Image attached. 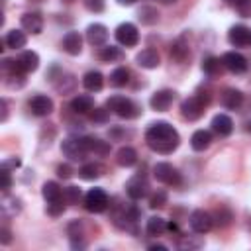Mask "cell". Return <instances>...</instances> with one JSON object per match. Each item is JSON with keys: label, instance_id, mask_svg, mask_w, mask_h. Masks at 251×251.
<instances>
[{"label": "cell", "instance_id": "e575fe53", "mask_svg": "<svg viewBox=\"0 0 251 251\" xmlns=\"http://www.w3.org/2000/svg\"><path fill=\"white\" fill-rule=\"evenodd\" d=\"M137 18L141 20V24L151 25V24H155V22L159 20V12H157V8H153V6H143V8L139 10Z\"/></svg>", "mask_w": 251, "mask_h": 251}, {"label": "cell", "instance_id": "4dcf8cb0", "mask_svg": "<svg viewBox=\"0 0 251 251\" xmlns=\"http://www.w3.org/2000/svg\"><path fill=\"white\" fill-rule=\"evenodd\" d=\"M122 57H124V53L116 45H102V49H100V59L104 63H114V61H120Z\"/></svg>", "mask_w": 251, "mask_h": 251}, {"label": "cell", "instance_id": "4fadbf2b", "mask_svg": "<svg viewBox=\"0 0 251 251\" xmlns=\"http://www.w3.org/2000/svg\"><path fill=\"white\" fill-rule=\"evenodd\" d=\"M126 192H127L129 198L139 200V198L147 196V192H149V184H147L145 178H141V176H133V178L127 180V184H126Z\"/></svg>", "mask_w": 251, "mask_h": 251}, {"label": "cell", "instance_id": "44dd1931", "mask_svg": "<svg viewBox=\"0 0 251 251\" xmlns=\"http://www.w3.org/2000/svg\"><path fill=\"white\" fill-rule=\"evenodd\" d=\"M210 143H212V133L208 129H198L190 137V147L194 151H204L210 147Z\"/></svg>", "mask_w": 251, "mask_h": 251}, {"label": "cell", "instance_id": "9a60e30c", "mask_svg": "<svg viewBox=\"0 0 251 251\" xmlns=\"http://www.w3.org/2000/svg\"><path fill=\"white\" fill-rule=\"evenodd\" d=\"M20 22H22V27L29 33H41L43 29V16L39 12H25Z\"/></svg>", "mask_w": 251, "mask_h": 251}, {"label": "cell", "instance_id": "f5cc1de1", "mask_svg": "<svg viewBox=\"0 0 251 251\" xmlns=\"http://www.w3.org/2000/svg\"><path fill=\"white\" fill-rule=\"evenodd\" d=\"M163 2H165V4H171V2H175V0H163Z\"/></svg>", "mask_w": 251, "mask_h": 251}, {"label": "cell", "instance_id": "bcb514c9", "mask_svg": "<svg viewBox=\"0 0 251 251\" xmlns=\"http://www.w3.org/2000/svg\"><path fill=\"white\" fill-rule=\"evenodd\" d=\"M0 241H2L4 245H8V243H10V231H8L6 227H2V229H0Z\"/></svg>", "mask_w": 251, "mask_h": 251}, {"label": "cell", "instance_id": "11a10c76", "mask_svg": "<svg viewBox=\"0 0 251 251\" xmlns=\"http://www.w3.org/2000/svg\"><path fill=\"white\" fill-rule=\"evenodd\" d=\"M249 45H251V37H249Z\"/></svg>", "mask_w": 251, "mask_h": 251}, {"label": "cell", "instance_id": "cb8c5ba5", "mask_svg": "<svg viewBox=\"0 0 251 251\" xmlns=\"http://www.w3.org/2000/svg\"><path fill=\"white\" fill-rule=\"evenodd\" d=\"M18 63L22 65V69L25 73H33L37 67H39V55L35 51H24L20 57H18Z\"/></svg>", "mask_w": 251, "mask_h": 251}, {"label": "cell", "instance_id": "52a82bcc", "mask_svg": "<svg viewBox=\"0 0 251 251\" xmlns=\"http://www.w3.org/2000/svg\"><path fill=\"white\" fill-rule=\"evenodd\" d=\"M116 39L124 47H133L139 41V31H137V27L133 24L126 22V24H120L116 27Z\"/></svg>", "mask_w": 251, "mask_h": 251}, {"label": "cell", "instance_id": "9c48e42d", "mask_svg": "<svg viewBox=\"0 0 251 251\" xmlns=\"http://www.w3.org/2000/svg\"><path fill=\"white\" fill-rule=\"evenodd\" d=\"M188 222H190V227H192L196 233H206V231H210L212 226H214L212 214H208V212H204V210H194V212L190 214Z\"/></svg>", "mask_w": 251, "mask_h": 251}, {"label": "cell", "instance_id": "7c38bea8", "mask_svg": "<svg viewBox=\"0 0 251 251\" xmlns=\"http://www.w3.org/2000/svg\"><path fill=\"white\" fill-rule=\"evenodd\" d=\"M173 100H175V92L169 90V88H165V90H157V92L151 96L149 104H151L153 110L165 112V110H169V106L173 104Z\"/></svg>", "mask_w": 251, "mask_h": 251}, {"label": "cell", "instance_id": "ee69618b", "mask_svg": "<svg viewBox=\"0 0 251 251\" xmlns=\"http://www.w3.org/2000/svg\"><path fill=\"white\" fill-rule=\"evenodd\" d=\"M237 12H239L243 18H251V0H243V2L237 6Z\"/></svg>", "mask_w": 251, "mask_h": 251}, {"label": "cell", "instance_id": "816d5d0a", "mask_svg": "<svg viewBox=\"0 0 251 251\" xmlns=\"http://www.w3.org/2000/svg\"><path fill=\"white\" fill-rule=\"evenodd\" d=\"M247 129H249V133H251V120L247 122Z\"/></svg>", "mask_w": 251, "mask_h": 251}, {"label": "cell", "instance_id": "8d00e7d4", "mask_svg": "<svg viewBox=\"0 0 251 251\" xmlns=\"http://www.w3.org/2000/svg\"><path fill=\"white\" fill-rule=\"evenodd\" d=\"M167 204V192L165 190H157L151 198H149V206L155 210V208H163Z\"/></svg>", "mask_w": 251, "mask_h": 251}, {"label": "cell", "instance_id": "8fae6325", "mask_svg": "<svg viewBox=\"0 0 251 251\" xmlns=\"http://www.w3.org/2000/svg\"><path fill=\"white\" fill-rule=\"evenodd\" d=\"M86 39L90 45H96V47H102L106 45L108 41V29L104 24H90L86 27Z\"/></svg>", "mask_w": 251, "mask_h": 251}, {"label": "cell", "instance_id": "f6af8a7d", "mask_svg": "<svg viewBox=\"0 0 251 251\" xmlns=\"http://www.w3.org/2000/svg\"><path fill=\"white\" fill-rule=\"evenodd\" d=\"M20 165H22V161H20L18 157H12V159L2 161V167H4V169H18Z\"/></svg>", "mask_w": 251, "mask_h": 251}, {"label": "cell", "instance_id": "6da1fadb", "mask_svg": "<svg viewBox=\"0 0 251 251\" xmlns=\"http://www.w3.org/2000/svg\"><path fill=\"white\" fill-rule=\"evenodd\" d=\"M145 143H147V147L151 151L169 155V153H173L178 147L180 135H178V131L171 124H167V122H155L145 131Z\"/></svg>", "mask_w": 251, "mask_h": 251}, {"label": "cell", "instance_id": "277c9868", "mask_svg": "<svg viewBox=\"0 0 251 251\" xmlns=\"http://www.w3.org/2000/svg\"><path fill=\"white\" fill-rule=\"evenodd\" d=\"M153 176L167 186H178L180 184V173L171 163H157L153 167Z\"/></svg>", "mask_w": 251, "mask_h": 251}, {"label": "cell", "instance_id": "ab89813d", "mask_svg": "<svg viewBox=\"0 0 251 251\" xmlns=\"http://www.w3.org/2000/svg\"><path fill=\"white\" fill-rule=\"evenodd\" d=\"M84 6H86V10H90V12H94V14H100V12H104V0H84Z\"/></svg>", "mask_w": 251, "mask_h": 251}, {"label": "cell", "instance_id": "5bb4252c", "mask_svg": "<svg viewBox=\"0 0 251 251\" xmlns=\"http://www.w3.org/2000/svg\"><path fill=\"white\" fill-rule=\"evenodd\" d=\"M249 37H251V29L245 27V25H233V27H229V31H227V39H229V43L235 45V47H245V45H249Z\"/></svg>", "mask_w": 251, "mask_h": 251}, {"label": "cell", "instance_id": "e0dca14e", "mask_svg": "<svg viewBox=\"0 0 251 251\" xmlns=\"http://www.w3.org/2000/svg\"><path fill=\"white\" fill-rule=\"evenodd\" d=\"M63 49L69 55H78L82 51V37L78 31H67V35L63 37Z\"/></svg>", "mask_w": 251, "mask_h": 251}, {"label": "cell", "instance_id": "ba28073f", "mask_svg": "<svg viewBox=\"0 0 251 251\" xmlns=\"http://www.w3.org/2000/svg\"><path fill=\"white\" fill-rule=\"evenodd\" d=\"M222 63H224V67H226L229 73H233V75H241V73L247 71V59H245L241 53H237V51H227V53H224Z\"/></svg>", "mask_w": 251, "mask_h": 251}, {"label": "cell", "instance_id": "d4e9b609", "mask_svg": "<svg viewBox=\"0 0 251 251\" xmlns=\"http://www.w3.org/2000/svg\"><path fill=\"white\" fill-rule=\"evenodd\" d=\"M25 41H27V37H25V33L20 31V29H12V31H8L6 37H4V43H6V47H10V49H22V47H25Z\"/></svg>", "mask_w": 251, "mask_h": 251}, {"label": "cell", "instance_id": "f546056e", "mask_svg": "<svg viewBox=\"0 0 251 251\" xmlns=\"http://www.w3.org/2000/svg\"><path fill=\"white\" fill-rule=\"evenodd\" d=\"M171 57L175 59V61H178V63H184L188 57H190V51H188V45L182 41V39H178V41H175V45L171 47Z\"/></svg>", "mask_w": 251, "mask_h": 251}, {"label": "cell", "instance_id": "f907efd6", "mask_svg": "<svg viewBox=\"0 0 251 251\" xmlns=\"http://www.w3.org/2000/svg\"><path fill=\"white\" fill-rule=\"evenodd\" d=\"M226 2H227L229 6H235V8H237V6H239V4L243 2V0H226Z\"/></svg>", "mask_w": 251, "mask_h": 251}, {"label": "cell", "instance_id": "f35d334b", "mask_svg": "<svg viewBox=\"0 0 251 251\" xmlns=\"http://www.w3.org/2000/svg\"><path fill=\"white\" fill-rule=\"evenodd\" d=\"M80 196H82V192H80L78 186H67V188H65V200H67L69 204H76V202L80 200Z\"/></svg>", "mask_w": 251, "mask_h": 251}, {"label": "cell", "instance_id": "7bdbcfd3", "mask_svg": "<svg viewBox=\"0 0 251 251\" xmlns=\"http://www.w3.org/2000/svg\"><path fill=\"white\" fill-rule=\"evenodd\" d=\"M57 176L59 178H71L73 176V169H71V165H59L57 167Z\"/></svg>", "mask_w": 251, "mask_h": 251}, {"label": "cell", "instance_id": "83f0119b", "mask_svg": "<svg viewBox=\"0 0 251 251\" xmlns=\"http://www.w3.org/2000/svg\"><path fill=\"white\" fill-rule=\"evenodd\" d=\"M102 171H104L102 165H98V163H86V165L80 167L78 176H80L82 180H94V178H98V176L102 175Z\"/></svg>", "mask_w": 251, "mask_h": 251}, {"label": "cell", "instance_id": "c3c4849f", "mask_svg": "<svg viewBox=\"0 0 251 251\" xmlns=\"http://www.w3.org/2000/svg\"><path fill=\"white\" fill-rule=\"evenodd\" d=\"M149 249H151V251H155V249H159V251H165V249H167V245H161V243H153V245H149Z\"/></svg>", "mask_w": 251, "mask_h": 251}, {"label": "cell", "instance_id": "3957f363", "mask_svg": "<svg viewBox=\"0 0 251 251\" xmlns=\"http://www.w3.org/2000/svg\"><path fill=\"white\" fill-rule=\"evenodd\" d=\"M61 151L71 161H80V159H84V155H88V149L84 145V137H67V139H63Z\"/></svg>", "mask_w": 251, "mask_h": 251}, {"label": "cell", "instance_id": "d590c367", "mask_svg": "<svg viewBox=\"0 0 251 251\" xmlns=\"http://www.w3.org/2000/svg\"><path fill=\"white\" fill-rule=\"evenodd\" d=\"M90 120H92L94 124H106V122L110 120V114H108L106 108H94V110L90 112Z\"/></svg>", "mask_w": 251, "mask_h": 251}, {"label": "cell", "instance_id": "7dc6e473", "mask_svg": "<svg viewBox=\"0 0 251 251\" xmlns=\"http://www.w3.org/2000/svg\"><path fill=\"white\" fill-rule=\"evenodd\" d=\"M0 104H2V122H6V118H8V110H6V100H2Z\"/></svg>", "mask_w": 251, "mask_h": 251}, {"label": "cell", "instance_id": "681fc988", "mask_svg": "<svg viewBox=\"0 0 251 251\" xmlns=\"http://www.w3.org/2000/svg\"><path fill=\"white\" fill-rule=\"evenodd\" d=\"M118 4H122V6H131V4H135V0H118Z\"/></svg>", "mask_w": 251, "mask_h": 251}, {"label": "cell", "instance_id": "b9f144b4", "mask_svg": "<svg viewBox=\"0 0 251 251\" xmlns=\"http://www.w3.org/2000/svg\"><path fill=\"white\" fill-rule=\"evenodd\" d=\"M200 245H202V241H200V239L192 241L190 237H184V239H180V241H178V247H180V249H192V247L196 249V247H200Z\"/></svg>", "mask_w": 251, "mask_h": 251}, {"label": "cell", "instance_id": "4316f807", "mask_svg": "<svg viewBox=\"0 0 251 251\" xmlns=\"http://www.w3.org/2000/svg\"><path fill=\"white\" fill-rule=\"evenodd\" d=\"M222 67H224V63H222L218 57H214V55H208V57H204V61H202V71H204L208 76H218V75H222Z\"/></svg>", "mask_w": 251, "mask_h": 251}, {"label": "cell", "instance_id": "8992f818", "mask_svg": "<svg viewBox=\"0 0 251 251\" xmlns=\"http://www.w3.org/2000/svg\"><path fill=\"white\" fill-rule=\"evenodd\" d=\"M206 106H208V104H206L198 94H194V96L186 98V100L180 104V114H182V118H184V120L194 122V120H198V118L204 114Z\"/></svg>", "mask_w": 251, "mask_h": 251}, {"label": "cell", "instance_id": "603a6c76", "mask_svg": "<svg viewBox=\"0 0 251 251\" xmlns=\"http://www.w3.org/2000/svg\"><path fill=\"white\" fill-rule=\"evenodd\" d=\"M84 145H86L88 153H94V155H108L110 153V143L102 141L100 137H84Z\"/></svg>", "mask_w": 251, "mask_h": 251}, {"label": "cell", "instance_id": "ffe728a7", "mask_svg": "<svg viewBox=\"0 0 251 251\" xmlns=\"http://www.w3.org/2000/svg\"><path fill=\"white\" fill-rule=\"evenodd\" d=\"M71 110L75 114H88L94 110V100L88 94H78L71 100Z\"/></svg>", "mask_w": 251, "mask_h": 251}, {"label": "cell", "instance_id": "d6a6232c", "mask_svg": "<svg viewBox=\"0 0 251 251\" xmlns=\"http://www.w3.org/2000/svg\"><path fill=\"white\" fill-rule=\"evenodd\" d=\"M212 218H214V224H216L218 227H226V226H229V222L233 220V214H231L226 206H220Z\"/></svg>", "mask_w": 251, "mask_h": 251}, {"label": "cell", "instance_id": "1f68e13d", "mask_svg": "<svg viewBox=\"0 0 251 251\" xmlns=\"http://www.w3.org/2000/svg\"><path fill=\"white\" fill-rule=\"evenodd\" d=\"M129 82V71L126 69V67H118V69H114L112 71V75H110V84L112 86H126Z\"/></svg>", "mask_w": 251, "mask_h": 251}, {"label": "cell", "instance_id": "d6986e66", "mask_svg": "<svg viewBox=\"0 0 251 251\" xmlns=\"http://www.w3.org/2000/svg\"><path fill=\"white\" fill-rule=\"evenodd\" d=\"M222 104H224L227 110H237V108L243 104V94H241V90L226 88V90L222 92Z\"/></svg>", "mask_w": 251, "mask_h": 251}, {"label": "cell", "instance_id": "484cf974", "mask_svg": "<svg viewBox=\"0 0 251 251\" xmlns=\"http://www.w3.org/2000/svg\"><path fill=\"white\" fill-rule=\"evenodd\" d=\"M116 163L120 167H133L137 163V153L133 147H122L116 155Z\"/></svg>", "mask_w": 251, "mask_h": 251}, {"label": "cell", "instance_id": "7a4b0ae2", "mask_svg": "<svg viewBox=\"0 0 251 251\" xmlns=\"http://www.w3.org/2000/svg\"><path fill=\"white\" fill-rule=\"evenodd\" d=\"M106 108H110L116 116H120V118H126V120H131V118H137L139 116V106L133 102V100H129V98H126V96H110L108 98V102H106Z\"/></svg>", "mask_w": 251, "mask_h": 251}, {"label": "cell", "instance_id": "db71d44e", "mask_svg": "<svg viewBox=\"0 0 251 251\" xmlns=\"http://www.w3.org/2000/svg\"><path fill=\"white\" fill-rule=\"evenodd\" d=\"M65 2H73V0H65Z\"/></svg>", "mask_w": 251, "mask_h": 251}, {"label": "cell", "instance_id": "2e32d148", "mask_svg": "<svg viewBox=\"0 0 251 251\" xmlns=\"http://www.w3.org/2000/svg\"><path fill=\"white\" fill-rule=\"evenodd\" d=\"M212 129L220 137H227L233 131V122H231V118L227 114H216L212 118Z\"/></svg>", "mask_w": 251, "mask_h": 251}, {"label": "cell", "instance_id": "7402d4cb", "mask_svg": "<svg viewBox=\"0 0 251 251\" xmlns=\"http://www.w3.org/2000/svg\"><path fill=\"white\" fill-rule=\"evenodd\" d=\"M82 84H84L86 90L98 92V90H102V86H104V76H102V73H98V71H88V73L82 76Z\"/></svg>", "mask_w": 251, "mask_h": 251}, {"label": "cell", "instance_id": "60d3db41", "mask_svg": "<svg viewBox=\"0 0 251 251\" xmlns=\"http://www.w3.org/2000/svg\"><path fill=\"white\" fill-rule=\"evenodd\" d=\"M0 175H2V190H4V192H8V190L12 188V176H10V169H4V167H2V173H0Z\"/></svg>", "mask_w": 251, "mask_h": 251}, {"label": "cell", "instance_id": "f1b7e54d", "mask_svg": "<svg viewBox=\"0 0 251 251\" xmlns=\"http://www.w3.org/2000/svg\"><path fill=\"white\" fill-rule=\"evenodd\" d=\"M41 192H43V198H45L47 202H55V200H61V198H65V194L61 192V186H59L57 182H53V180L45 182Z\"/></svg>", "mask_w": 251, "mask_h": 251}, {"label": "cell", "instance_id": "74e56055", "mask_svg": "<svg viewBox=\"0 0 251 251\" xmlns=\"http://www.w3.org/2000/svg\"><path fill=\"white\" fill-rule=\"evenodd\" d=\"M65 198L61 200H55V202H47V214L49 216H61L65 212Z\"/></svg>", "mask_w": 251, "mask_h": 251}, {"label": "cell", "instance_id": "ac0fdd59", "mask_svg": "<svg viewBox=\"0 0 251 251\" xmlns=\"http://www.w3.org/2000/svg\"><path fill=\"white\" fill-rule=\"evenodd\" d=\"M135 61H137V65L143 67V69H155V67H159L161 57H159V53H157L155 49H143L141 53H137Z\"/></svg>", "mask_w": 251, "mask_h": 251}, {"label": "cell", "instance_id": "836d02e7", "mask_svg": "<svg viewBox=\"0 0 251 251\" xmlns=\"http://www.w3.org/2000/svg\"><path fill=\"white\" fill-rule=\"evenodd\" d=\"M167 229V222L159 216H153L147 220V233L149 235H161L163 231Z\"/></svg>", "mask_w": 251, "mask_h": 251}, {"label": "cell", "instance_id": "5b68a950", "mask_svg": "<svg viewBox=\"0 0 251 251\" xmlns=\"http://www.w3.org/2000/svg\"><path fill=\"white\" fill-rule=\"evenodd\" d=\"M110 200H108V194L102 190V188H90L86 194H84V208L88 212H94V214H100L108 208Z\"/></svg>", "mask_w": 251, "mask_h": 251}, {"label": "cell", "instance_id": "30bf717a", "mask_svg": "<svg viewBox=\"0 0 251 251\" xmlns=\"http://www.w3.org/2000/svg\"><path fill=\"white\" fill-rule=\"evenodd\" d=\"M29 110H31L33 116H39V118L49 116V114L53 112V100H51L49 96L37 94V96H33V98L29 100Z\"/></svg>", "mask_w": 251, "mask_h": 251}]
</instances>
